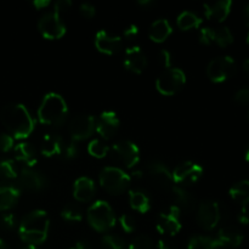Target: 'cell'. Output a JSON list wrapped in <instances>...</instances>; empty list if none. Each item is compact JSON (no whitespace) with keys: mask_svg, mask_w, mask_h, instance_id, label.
<instances>
[{"mask_svg":"<svg viewBox=\"0 0 249 249\" xmlns=\"http://www.w3.org/2000/svg\"><path fill=\"white\" fill-rule=\"evenodd\" d=\"M0 119L5 128L10 131V135L16 139L28 138L36 125V122L27 107L16 102L4 106L0 113Z\"/></svg>","mask_w":249,"mask_h":249,"instance_id":"6da1fadb","label":"cell"},{"mask_svg":"<svg viewBox=\"0 0 249 249\" xmlns=\"http://www.w3.org/2000/svg\"><path fill=\"white\" fill-rule=\"evenodd\" d=\"M49 215L43 209H36L23 216L18 226L19 237L28 245H40L48 237Z\"/></svg>","mask_w":249,"mask_h":249,"instance_id":"7a4b0ae2","label":"cell"},{"mask_svg":"<svg viewBox=\"0 0 249 249\" xmlns=\"http://www.w3.org/2000/svg\"><path fill=\"white\" fill-rule=\"evenodd\" d=\"M67 114L68 107L65 99L56 92L46 94L38 109V119L40 123L51 126L62 125Z\"/></svg>","mask_w":249,"mask_h":249,"instance_id":"3957f363","label":"cell"},{"mask_svg":"<svg viewBox=\"0 0 249 249\" xmlns=\"http://www.w3.org/2000/svg\"><path fill=\"white\" fill-rule=\"evenodd\" d=\"M88 221L90 225L97 231H107L116 225V214L108 202L99 201L94 202L88 208Z\"/></svg>","mask_w":249,"mask_h":249,"instance_id":"277c9868","label":"cell"},{"mask_svg":"<svg viewBox=\"0 0 249 249\" xmlns=\"http://www.w3.org/2000/svg\"><path fill=\"white\" fill-rule=\"evenodd\" d=\"M100 184L112 195H119L125 191L131 182V177L118 167H106L100 173Z\"/></svg>","mask_w":249,"mask_h":249,"instance_id":"5b68a950","label":"cell"},{"mask_svg":"<svg viewBox=\"0 0 249 249\" xmlns=\"http://www.w3.org/2000/svg\"><path fill=\"white\" fill-rule=\"evenodd\" d=\"M186 74L177 67L167 68L156 80V88L162 95H174L184 87Z\"/></svg>","mask_w":249,"mask_h":249,"instance_id":"8992f818","label":"cell"},{"mask_svg":"<svg viewBox=\"0 0 249 249\" xmlns=\"http://www.w3.org/2000/svg\"><path fill=\"white\" fill-rule=\"evenodd\" d=\"M111 155L116 162L125 168H133L140 160V150L133 141L119 140L109 148Z\"/></svg>","mask_w":249,"mask_h":249,"instance_id":"52a82bcc","label":"cell"},{"mask_svg":"<svg viewBox=\"0 0 249 249\" xmlns=\"http://www.w3.org/2000/svg\"><path fill=\"white\" fill-rule=\"evenodd\" d=\"M237 70V65L231 56H219L213 58L207 66V74L212 82L221 83L232 77Z\"/></svg>","mask_w":249,"mask_h":249,"instance_id":"ba28073f","label":"cell"},{"mask_svg":"<svg viewBox=\"0 0 249 249\" xmlns=\"http://www.w3.org/2000/svg\"><path fill=\"white\" fill-rule=\"evenodd\" d=\"M221 219L220 204L212 199L201 202L197 209V223L206 230H213Z\"/></svg>","mask_w":249,"mask_h":249,"instance_id":"9c48e42d","label":"cell"},{"mask_svg":"<svg viewBox=\"0 0 249 249\" xmlns=\"http://www.w3.org/2000/svg\"><path fill=\"white\" fill-rule=\"evenodd\" d=\"M172 174L174 184L184 187L185 185H191L196 182L203 174V168L197 163L187 160V162L178 164Z\"/></svg>","mask_w":249,"mask_h":249,"instance_id":"30bf717a","label":"cell"},{"mask_svg":"<svg viewBox=\"0 0 249 249\" xmlns=\"http://www.w3.org/2000/svg\"><path fill=\"white\" fill-rule=\"evenodd\" d=\"M38 28L40 33L48 39H58L66 33V26L61 21L60 15L55 11L44 14L39 19Z\"/></svg>","mask_w":249,"mask_h":249,"instance_id":"8fae6325","label":"cell"},{"mask_svg":"<svg viewBox=\"0 0 249 249\" xmlns=\"http://www.w3.org/2000/svg\"><path fill=\"white\" fill-rule=\"evenodd\" d=\"M96 129V119L91 114H80L74 117L70 123V133L72 140H83L92 135Z\"/></svg>","mask_w":249,"mask_h":249,"instance_id":"7c38bea8","label":"cell"},{"mask_svg":"<svg viewBox=\"0 0 249 249\" xmlns=\"http://www.w3.org/2000/svg\"><path fill=\"white\" fill-rule=\"evenodd\" d=\"M180 211L181 209L178 206H172L169 212L167 213H160L157 216L156 226L160 233H167V235H175L181 230V223H180Z\"/></svg>","mask_w":249,"mask_h":249,"instance_id":"4fadbf2b","label":"cell"},{"mask_svg":"<svg viewBox=\"0 0 249 249\" xmlns=\"http://www.w3.org/2000/svg\"><path fill=\"white\" fill-rule=\"evenodd\" d=\"M18 182L23 189L31 191H39L48 184V179L38 170L32 168H23L18 175Z\"/></svg>","mask_w":249,"mask_h":249,"instance_id":"5bb4252c","label":"cell"},{"mask_svg":"<svg viewBox=\"0 0 249 249\" xmlns=\"http://www.w3.org/2000/svg\"><path fill=\"white\" fill-rule=\"evenodd\" d=\"M148 175L155 184L163 189L172 190L175 185L170 170L168 169L167 165L160 162H152L148 164Z\"/></svg>","mask_w":249,"mask_h":249,"instance_id":"9a60e30c","label":"cell"},{"mask_svg":"<svg viewBox=\"0 0 249 249\" xmlns=\"http://www.w3.org/2000/svg\"><path fill=\"white\" fill-rule=\"evenodd\" d=\"M124 66L134 73H141L147 66V57L140 46H129L124 53Z\"/></svg>","mask_w":249,"mask_h":249,"instance_id":"2e32d148","label":"cell"},{"mask_svg":"<svg viewBox=\"0 0 249 249\" xmlns=\"http://www.w3.org/2000/svg\"><path fill=\"white\" fill-rule=\"evenodd\" d=\"M119 128V118L114 111H105L96 121V131L104 139H111Z\"/></svg>","mask_w":249,"mask_h":249,"instance_id":"e0dca14e","label":"cell"},{"mask_svg":"<svg viewBox=\"0 0 249 249\" xmlns=\"http://www.w3.org/2000/svg\"><path fill=\"white\" fill-rule=\"evenodd\" d=\"M95 45L101 53L112 55V53H116L121 49L122 39L121 36H111L108 32L101 29L95 36Z\"/></svg>","mask_w":249,"mask_h":249,"instance_id":"ac0fdd59","label":"cell"},{"mask_svg":"<svg viewBox=\"0 0 249 249\" xmlns=\"http://www.w3.org/2000/svg\"><path fill=\"white\" fill-rule=\"evenodd\" d=\"M219 242L223 247L236 248L240 247L243 242V233L238 228L233 225H225L219 230L218 237Z\"/></svg>","mask_w":249,"mask_h":249,"instance_id":"d6986e66","label":"cell"},{"mask_svg":"<svg viewBox=\"0 0 249 249\" xmlns=\"http://www.w3.org/2000/svg\"><path fill=\"white\" fill-rule=\"evenodd\" d=\"M95 191H96L95 184L90 178L80 177L74 181L73 195H74V198L77 201L89 202L94 197Z\"/></svg>","mask_w":249,"mask_h":249,"instance_id":"ffe728a7","label":"cell"},{"mask_svg":"<svg viewBox=\"0 0 249 249\" xmlns=\"http://www.w3.org/2000/svg\"><path fill=\"white\" fill-rule=\"evenodd\" d=\"M232 6L231 0H220V1L212 2V4H204V15L208 18L215 19V21H224L229 16Z\"/></svg>","mask_w":249,"mask_h":249,"instance_id":"44dd1931","label":"cell"},{"mask_svg":"<svg viewBox=\"0 0 249 249\" xmlns=\"http://www.w3.org/2000/svg\"><path fill=\"white\" fill-rule=\"evenodd\" d=\"M65 141L57 134H46L41 141L40 151L45 157L61 156Z\"/></svg>","mask_w":249,"mask_h":249,"instance_id":"7402d4cb","label":"cell"},{"mask_svg":"<svg viewBox=\"0 0 249 249\" xmlns=\"http://www.w3.org/2000/svg\"><path fill=\"white\" fill-rule=\"evenodd\" d=\"M172 32L173 28L167 18H158L151 24L150 29H148V36L153 41L162 43L172 34Z\"/></svg>","mask_w":249,"mask_h":249,"instance_id":"603a6c76","label":"cell"},{"mask_svg":"<svg viewBox=\"0 0 249 249\" xmlns=\"http://www.w3.org/2000/svg\"><path fill=\"white\" fill-rule=\"evenodd\" d=\"M170 191H172L175 202H177L175 206L179 207L180 209L182 208L184 211H192L195 208V206H196V199H195L194 195L187 191L185 187L174 185Z\"/></svg>","mask_w":249,"mask_h":249,"instance_id":"cb8c5ba5","label":"cell"},{"mask_svg":"<svg viewBox=\"0 0 249 249\" xmlns=\"http://www.w3.org/2000/svg\"><path fill=\"white\" fill-rule=\"evenodd\" d=\"M14 153L16 160L24 163L27 167H33V165L38 162L36 151L32 147V145H29V143L27 142H21L18 143V145L15 146Z\"/></svg>","mask_w":249,"mask_h":249,"instance_id":"d4e9b609","label":"cell"},{"mask_svg":"<svg viewBox=\"0 0 249 249\" xmlns=\"http://www.w3.org/2000/svg\"><path fill=\"white\" fill-rule=\"evenodd\" d=\"M19 198V189L12 185H0V211L11 208Z\"/></svg>","mask_w":249,"mask_h":249,"instance_id":"484cf974","label":"cell"},{"mask_svg":"<svg viewBox=\"0 0 249 249\" xmlns=\"http://www.w3.org/2000/svg\"><path fill=\"white\" fill-rule=\"evenodd\" d=\"M129 203H130L131 208L140 213H146L151 208L150 197L140 190H131L129 192Z\"/></svg>","mask_w":249,"mask_h":249,"instance_id":"4316f807","label":"cell"},{"mask_svg":"<svg viewBox=\"0 0 249 249\" xmlns=\"http://www.w3.org/2000/svg\"><path fill=\"white\" fill-rule=\"evenodd\" d=\"M187 247L189 249H220L223 246L216 237L198 235L190 238Z\"/></svg>","mask_w":249,"mask_h":249,"instance_id":"83f0119b","label":"cell"},{"mask_svg":"<svg viewBox=\"0 0 249 249\" xmlns=\"http://www.w3.org/2000/svg\"><path fill=\"white\" fill-rule=\"evenodd\" d=\"M231 198L238 202L241 206H248L249 204V180H241L231 186L230 191Z\"/></svg>","mask_w":249,"mask_h":249,"instance_id":"f1b7e54d","label":"cell"},{"mask_svg":"<svg viewBox=\"0 0 249 249\" xmlns=\"http://www.w3.org/2000/svg\"><path fill=\"white\" fill-rule=\"evenodd\" d=\"M177 23L180 28L186 31V29L197 28V27L202 23V18L198 16V15L195 14L194 11L185 10V11H182L181 14L178 16Z\"/></svg>","mask_w":249,"mask_h":249,"instance_id":"f546056e","label":"cell"},{"mask_svg":"<svg viewBox=\"0 0 249 249\" xmlns=\"http://www.w3.org/2000/svg\"><path fill=\"white\" fill-rule=\"evenodd\" d=\"M17 168L11 160H0V181H6L17 178Z\"/></svg>","mask_w":249,"mask_h":249,"instance_id":"4dcf8cb0","label":"cell"},{"mask_svg":"<svg viewBox=\"0 0 249 249\" xmlns=\"http://www.w3.org/2000/svg\"><path fill=\"white\" fill-rule=\"evenodd\" d=\"M214 41H215L218 45L225 46L230 45L233 41V34L232 32L230 31L229 27H219V28L214 29Z\"/></svg>","mask_w":249,"mask_h":249,"instance_id":"1f68e13d","label":"cell"},{"mask_svg":"<svg viewBox=\"0 0 249 249\" xmlns=\"http://www.w3.org/2000/svg\"><path fill=\"white\" fill-rule=\"evenodd\" d=\"M61 215L67 221H80L83 219V211L78 204L68 203L63 207Z\"/></svg>","mask_w":249,"mask_h":249,"instance_id":"d6a6232c","label":"cell"},{"mask_svg":"<svg viewBox=\"0 0 249 249\" xmlns=\"http://www.w3.org/2000/svg\"><path fill=\"white\" fill-rule=\"evenodd\" d=\"M109 147L100 139H95V140L90 141V143L88 145V152L92 156V157L96 158H104L105 156H107L108 153Z\"/></svg>","mask_w":249,"mask_h":249,"instance_id":"836d02e7","label":"cell"},{"mask_svg":"<svg viewBox=\"0 0 249 249\" xmlns=\"http://www.w3.org/2000/svg\"><path fill=\"white\" fill-rule=\"evenodd\" d=\"M101 245L104 249H126L124 241L116 235L104 236Z\"/></svg>","mask_w":249,"mask_h":249,"instance_id":"e575fe53","label":"cell"},{"mask_svg":"<svg viewBox=\"0 0 249 249\" xmlns=\"http://www.w3.org/2000/svg\"><path fill=\"white\" fill-rule=\"evenodd\" d=\"M129 249H155V247L150 236L138 235L129 245Z\"/></svg>","mask_w":249,"mask_h":249,"instance_id":"d590c367","label":"cell"},{"mask_svg":"<svg viewBox=\"0 0 249 249\" xmlns=\"http://www.w3.org/2000/svg\"><path fill=\"white\" fill-rule=\"evenodd\" d=\"M65 160H72V158L77 157L78 156V146L74 140H71L70 142H65L62 147V152H61Z\"/></svg>","mask_w":249,"mask_h":249,"instance_id":"8d00e7d4","label":"cell"},{"mask_svg":"<svg viewBox=\"0 0 249 249\" xmlns=\"http://www.w3.org/2000/svg\"><path fill=\"white\" fill-rule=\"evenodd\" d=\"M119 221H121L122 229H123L124 231H126V232H131V231L135 230V219H134V216L130 215V214H123V215L121 216V219H119Z\"/></svg>","mask_w":249,"mask_h":249,"instance_id":"74e56055","label":"cell"},{"mask_svg":"<svg viewBox=\"0 0 249 249\" xmlns=\"http://www.w3.org/2000/svg\"><path fill=\"white\" fill-rule=\"evenodd\" d=\"M14 147V138L10 134H0V151L7 152Z\"/></svg>","mask_w":249,"mask_h":249,"instance_id":"f35d334b","label":"cell"},{"mask_svg":"<svg viewBox=\"0 0 249 249\" xmlns=\"http://www.w3.org/2000/svg\"><path fill=\"white\" fill-rule=\"evenodd\" d=\"M199 41L203 44H211L214 41V28L204 27L199 31Z\"/></svg>","mask_w":249,"mask_h":249,"instance_id":"ab89813d","label":"cell"},{"mask_svg":"<svg viewBox=\"0 0 249 249\" xmlns=\"http://www.w3.org/2000/svg\"><path fill=\"white\" fill-rule=\"evenodd\" d=\"M16 224V218L12 213H6V214H2L1 218H0V226L5 230H10L12 229Z\"/></svg>","mask_w":249,"mask_h":249,"instance_id":"60d3db41","label":"cell"},{"mask_svg":"<svg viewBox=\"0 0 249 249\" xmlns=\"http://www.w3.org/2000/svg\"><path fill=\"white\" fill-rule=\"evenodd\" d=\"M235 100L238 104L247 105L249 104V87H243L235 94Z\"/></svg>","mask_w":249,"mask_h":249,"instance_id":"b9f144b4","label":"cell"},{"mask_svg":"<svg viewBox=\"0 0 249 249\" xmlns=\"http://www.w3.org/2000/svg\"><path fill=\"white\" fill-rule=\"evenodd\" d=\"M158 58H160V62L164 66L165 68H170L172 65V53L167 49H162L158 53Z\"/></svg>","mask_w":249,"mask_h":249,"instance_id":"7bdbcfd3","label":"cell"},{"mask_svg":"<svg viewBox=\"0 0 249 249\" xmlns=\"http://www.w3.org/2000/svg\"><path fill=\"white\" fill-rule=\"evenodd\" d=\"M79 10L80 12H82L83 16L88 17V18H91V17L96 14V9H95L94 5L90 4V2H82Z\"/></svg>","mask_w":249,"mask_h":249,"instance_id":"ee69618b","label":"cell"},{"mask_svg":"<svg viewBox=\"0 0 249 249\" xmlns=\"http://www.w3.org/2000/svg\"><path fill=\"white\" fill-rule=\"evenodd\" d=\"M71 5H72V1H71V0H58V1H56L55 5H53V11H55L56 14L61 15V12L70 9Z\"/></svg>","mask_w":249,"mask_h":249,"instance_id":"f6af8a7d","label":"cell"},{"mask_svg":"<svg viewBox=\"0 0 249 249\" xmlns=\"http://www.w3.org/2000/svg\"><path fill=\"white\" fill-rule=\"evenodd\" d=\"M237 220L243 225H248L249 224V209L247 206L241 207V211L237 214Z\"/></svg>","mask_w":249,"mask_h":249,"instance_id":"bcb514c9","label":"cell"},{"mask_svg":"<svg viewBox=\"0 0 249 249\" xmlns=\"http://www.w3.org/2000/svg\"><path fill=\"white\" fill-rule=\"evenodd\" d=\"M138 34H139V28H138V26H136V24H130L128 28L124 29V36H125V38H128V39L135 38Z\"/></svg>","mask_w":249,"mask_h":249,"instance_id":"7dc6e473","label":"cell"},{"mask_svg":"<svg viewBox=\"0 0 249 249\" xmlns=\"http://www.w3.org/2000/svg\"><path fill=\"white\" fill-rule=\"evenodd\" d=\"M157 249H175V248L173 247L172 243L168 242V241L160 240L157 243Z\"/></svg>","mask_w":249,"mask_h":249,"instance_id":"c3c4849f","label":"cell"},{"mask_svg":"<svg viewBox=\"0 0 249 249\" xmlns=\"http://www.w3.org/2000/svg\"><path fill=\"white\" fill-rule=\"evenodd\" d=\"M50 4L49 0H34L33 5L36 7V9H43V7H46Z\"/></svg>","mask_w":249,"mask_h":249,"instance_id":"681fc988","label":"cell"},{"mask_svg":"<svg viewBox=\"0 0 249 249\" xmlns=\"http://www.w3.org/2000/svg\"><path fill=\"white\" fill-rule=\"evenodd\" d=\"M243 19H245L246 26L249 27V2L243 7Z\"/></svg>","mask_w":249,"mask_h":249,"instance_id":"f907efd6","label":"cell"},{"mask_svg":"<svg viewBox=\"0 0 249 249\" xmlns=\"http://www.w3.org/2000/svg\"><path fill=\"white\" fill-rule=\"evenodd\" d=\"M70 249H90V247L87 242H78L74 247H72Z\"/></svg>","mask_w":249,"mask_h":249,"instance_id":"816d5d0a","label":"cell"},{"mask_svg":"<svg viewBox=\"0 0 249 249\" xmlns=\"http://www.w3.org/2000/svg\"><path fill=\"white\" fill-rule=\"evenodd\" d=\"M243 72L246 73V75L249 78V58L243 62Z\"/></svg>","mask_w":249,"mask_h":249,"instance_id":"f5cc1de1","label":"cell"},{"mask_svg":"<svg viewBox=\"0 0 249 249\" xmlns=\"http://www.w3.org/2000/svg\"><path fill=\"white\" fill-rule=\"evenodd\" d=\"M138 2L141 6H150V5H153L152 0H139Z\"/></svg>","mask_w":249,"mask_h":249,"instance_id":"db71d44e","label":"cell"},{"mask_svg":"<svg viewBox=\"0 0 249 249\" xmlns=\"http://www.w3.org/2000/svg\"><path fill=\"white\" fill-rule=\"evenodd\" d=\"M131 175H133L134 179H140V178H142L143 173L141 172V170H135V172H134Z\"/></svg>","mask_w":249,"mask_h":249,"instance_id":"11a10c76","label":"cell"},{"mask_svg":"<svg viewBox=\"0 0 249 249\" xmlns=\"http://www.w3.org/2000/svg\"><path fill=\"white\" fill-rule=\"evenodd\" d=\"M0 249H9L7 245L5 243V241L1 240V238H0Z\"/></svg>","mask_w":249,"mask_h":249,"instance_id":"9f6ffc18","label":"cell"},{"mask_svg":"<svg viewBox=\"0 0 249 249\" xmlns=\"http://www.w3.org/2000/svg\"><path fill=\"white\" fill-rule=\"evenodd\" d=\"M21 249H38L36 247V246H32V245H27L24 246V247H22Z\"/></svg>","mask_w":249,"mask_h":249,"instance_id":"6f0895ef","label":"cell"},{"mask_svg":"<svg viewBox=\"0 0 249 249\" xmlns=\"http://www.w3.org/2000/svg\"><path fill=\"white\" fill-rule=\"evenodd\" d=\"M246 160H248V162H249V147H248L247 152H246Z\"/></svg>","mask_w":249,"mask_h":249,"instance_id":"680465c9","label":"cell"},{"mask_svg":"<svg viewBox=\"0 0 249 249\" xmlns=\"http://www.w3.org/2000/svg\"><path fill=\"white\" fill-rule=\"evenodd\" d=\"M247 44H248V46H249V33H248V36H247Z\"/></svg>","mask_w":249,"mask_h":249,"instance_id":"91938a15","label":"cell"}]
</instances>
